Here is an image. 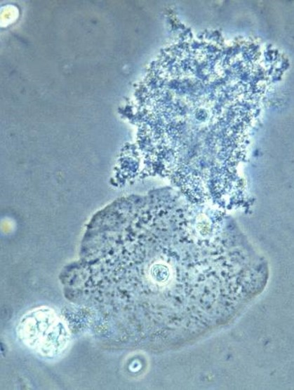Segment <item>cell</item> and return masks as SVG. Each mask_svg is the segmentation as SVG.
I'll use <instances>...</instances> for the list:
<instances>
[{"mask_svg":"<svg viewBox=\"0 0 294 390\" xmlns=\"http://www.w3.org/2000/svg\"><path fill=\"white\" fill-rule=\"evenodd\" d=\"M18 335L25 346L44 358H55L67 347L69 331L51 308L41 307L26 313L18 325Z\"/></svg>","mask_w":294,"mask_h":390,"instance_id":"obj_2","label":"cell"},{"mask_svg":"<svg viewBox=\"0 0 294 390\" xmlns=\"http://www.w3.org/2000/svg\"><path fill=\"white\" fill-rule=\"evenodd\" d=\"M208 236L153 239L131 225L104 231L83 282L88 307L114 335L161 346L224 323L236 313L239 292Z\"/></svg>","mask_w":294,"mask_h":390,"instance_id":"obj_1","label":"cell"}]
</instances>
